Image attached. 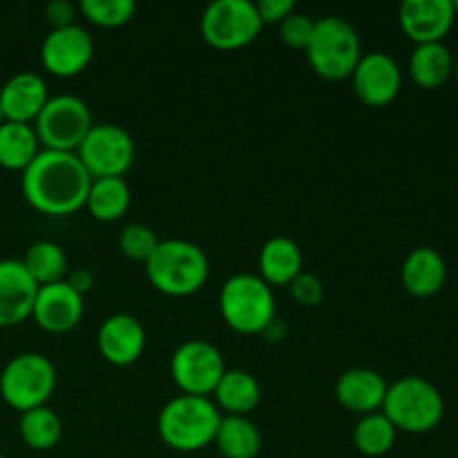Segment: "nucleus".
<instances>
[{"mask_svg":"<svg viewBox=\"0 0 458 458\" xmlns=\"http://www.w3.org/2000/svg\"><path fill=\"white\" fill-rule=\"evenodd\" d=\"M304 271L302 249L291 237H271L258 255V276L268 286H289Z\"/></svg>","mask_w":458,"mask_h":458,"instance_id":"412c9836","label":"nucleus"},{"mask_svg":"<svg viewBox=\"0 0 458 458\" xmlns=\"http://www.w3.org/2000/svg\"><path fill=\"white\" fill-rule=\"evenodd\" d=\"M452 7H454V13L458 16V0H452Z\"/></svg>","mask_w":458,"mask_h":458,"instance_id":"58836bf2","label":"nucleus"},{"mask_svg":"<svg viewBox=\"0 0 458 458\" xmlns=\"http://www.w3.org/2000/svg\"><path fill=\"white\" fill-rule=\"evenodd\" d=\"M284 334H286L284 325H282V322L276 318V320H273L271 325H268V329L264 331L262 335L268 340V343H280V340L284 338Z\"/></svg>","mask_w":458,"mask_h":458,"instance_id":"e433bc0d","label":"nucleus"},{"mask_svg":"<svg viewBox=\"0 0 458 458\" xmlns=\"http://www.w3.org/2000/svg\"><path fill=\"white\" fill-rule=\"evenodd\" d=\"M137 4L132 0H81L79 13H83L85 21L103 30H116L132 21Z\"/></svg>","mask_w":458,"mask_h":458,"instance_id":"c756f323","label":"nucleus"},{"mask_svg":"<svg viewBox=\"0 0 458 458\" xmlns=\"http://www.w3.org/2000/svg\"><path fill=\"white\" fill-rule=\"evenodd\" d=\"M146 329L130 313H114L106 318L97 331V349L106 362L114 367H130L143 356Z\"/></svg>","mask_w":458,"mask_h":458,"instance_id":"dca6fc26","label":"nucleus"},{"mask_svg":"<svg viewBox=\"0 0 458 458\" xmlns=\"http://www.w3.org/2000/svg\"><path fill=\"white\" fill-rule=\"evenodd\" d=\"M353 92L367 107H385L403 88V72L396 58L385 52L362 54L352 74Z\"/></svg>","mask_w":458,"mask_h":458,"instance_id":"ddd939ff","label":"nucleus"},{"mask_svg":"<svg viewBox=\"0 0 458 458\" xmlns=\"http://www.w3.org/2000/svg\"><path fill=\"white\" fill-rule=\"evenodd\" d=\"M454 21L452 0H405L398 7V25L416 45L443 43Z\"/></svg>","mask_w":458,"mask_h":458,"instance_id":"4468645a","label":"nucleus"},{"mask_svg":"<svg viewBox=\"0 0 458 458\" xmlns=\"http://www.w3.org/2000/svg\"><path fill=\"white\" fill-rule=\"evenodd\" d=\"M76 16H79V4H72L67 0H54L45 7V18L52 25V30L76 25Z\"/></svg>","mask_w":458,"mask_h":458,"instance_id":"f704fd0d","label":"nucleus"},{"mask_svg":"<svg viewBox=\"0 0 458 458\" xmlns=\"http://www.w3.org/2000/svg\"><path fill=\"white\" fill-rule=\"evenodd\" d=\"M396 428L389 423L387 416L383 411H374V414L360 416V420L353 428V445L360 454L369 458L385 456L392 452L394 443H396Z\"/></svg>","mask_w":458,"mask_h":458,"instance_id":"c85d7f7f","label":"nucleus"},{"mask_svg":"<svg viewBox=\"0 0 458 458\" xmlns=\"http://www.w3.org/2000/svg\"><path fill=\"white\" fill-rule=\"evenodd\" d=\"M94 119L89 106L74 94H56L49 97L40 114L36 116L34 130L43 150L76 152Z\"/></svg>","mask_w":458,"mask_h":458,"instance_id":"6e6552de","label":"nucleus"},{"mask_svg":"<svg viewBox=\"0 0 458 458\" xmlns=\"http://www.w3.org/2000/svg\"><path fill=\"white\" fill-rule=\"evenodd\" d=\"M277 30H280V40L286 47L307 52L309 43H311L313 38V30H316V21H313L311 16H307V13L295 9L289 18H284V21L277 25Z\"/></svg>","mask_w":458,"mask_h":458,"instance_id":"2f4dec72","label":"nucleus"},{"mask_svg":"<svg viewBox=\"0 0 458 458\" xmlns=\"http://www.w3.org/2000/svg\"><path fill=\"white\" fill-rule=\"evenodd\" d=\"M56 367L38 352L13 356L0 371V396L12 410L30 411L47 405L56 389Z\"/></svg>","mask_w":458,"mask_h":458,"instance_id":"0eeeda50","label":"nucleus"},{"mask_svg":"<svg viewBox=\"0 0 458 458\" xmlns=\"http://www.w3.org/2000/svg\"><path fill=\"white\" fill-rule=\"evenodd\" d=\"M383 411L396 432L428 434L441 425L445 401L438 387L420 376H403L394 380L385 394Z\"/></svg>","mask_w":458,"mask_h":458,"instance_id":"39448f33","label":"nucleus"},{"mask_svg":"<svg viewBox=\"0 0 458 458\" xmlns=\"http://www.w3.org/2000/svg\"><path fill=\"white\" fill-rule=\"evenodd\" d=\"M43 150L31 123L4 121L0 125V168L22 173Z\"/></svg>","mask_w":458,"mask_h":458,"instance_id":"a878e982","label":"nucleus"},{"mask_svg":"<svg viewBox=\"0 0 458 458\" xmlns=\"http://www.w3.org/2000/svg\"><path fill=\"white\" fill-rule=\"evenodd\" d=\"M65 282L72 286V289L76 291V293L83 295V298H85V295H88L89 291H92L94 276L88 271V268H74V271L67 273Z\"/></svg>","mask_w":458,"mask_h":458,"instance_id":"c9c22d12","label":"nucleus"},{"mask_svg":"<svg viewBox=\"0 0 458 458\" xmlns=\"http://www.w3.org/2000/svg\"><path fill=\"white\" fill-rule=\"evenodd\" d=\"M132 192L123 177H103L92 179L85 199V210L92 215L97 222H119L130 208Z\"/></svg>","mask_w":458,"mask_h":458,"instance_id":"b1692460","label":"nucleus"},{"mask_svg":"<svg viewBox=\"0 0 458 458\" xmlns=\"http://www.w3.org/2000/svg\"><path fill=\"white\" fill-rule=\"evenodd\" d=\"M401 282L414 298H434L447 282L445 258L432 246H416L403 262Z\"/></svg>","mask_w":458,"mask_h":458,"instance_id":"aec40b11","label":"nucleus"},{"mask_svg":"<svg viewBox=\"0 0 458 458\" xmlns=\"http://www.w3.org/2000/svg\"><path fill=\"white\" fill-rule=\"evenodd\" d=\"M21 174L22 197L40 215L67 217L85 208L92 177L76 152L40 150Z\"/></svg>","mask_w":458,"mask_h":458,"instance_id":"f257e3e1","label":"nucleus"},{"mask_svg":"<svg viewBox=\"0 0 458 458\" xmlns=\"http://www.w3.org/2000/svg\"><path fill=\"white\" fill-rule=\"evenodd\" d=\"M226 369L222 352L201 338L182 343L170 358L173 383L177 385L179 392L188 396H213Z\"/></svg>","mask_w":458,"mask_h":458,"instance_id":"9b49d317","label":"nucleus"},{"mask_svg":"<svg viewBox=\"0 0 458 458\" xmlns=\"http://www.w3.org/2000/svg\"><path fill=\"white\" fill-rule=\"evenodd\" d=\"M0 458H4V456H3V454H0Z\"/></svg>","mask_w":458,"mask_h":458,"instance_id":"a19ab883","label":"nucleus"},{"mask_svg":"<svg viewBox=\"0 0 458 458\" xmlns=\"http://www.w3.org/2000/svg\"><path fill=\"white\" fill-rule=\"evenodd\" d=\"M213 443L224 458H258L262 452V434L249 416L222 414Z\"/></svg>","mask_w":458,"mask_h":458,"instance_id":"393cba45","label":"nucleus"},{"mask_svg":"<svg viewBox=\"0 0 458 458\" xmlns=\"http://www.w3.org/2000/svg\"><path fill=\"white\" fill-rule=\"evenodd\" d=\"M452 74H454V56L445 43L416 45L410 56V76L419 88H441Z\"/></svg>","mask_w":458,"mask_h":458,"instance_id":"5701e85b","label":"nucleus"},{"mask_svg":"<svg viewBox=\"0 0 458 458\" xmlns=\"http://www.w3.org/2000/svg\"><path fill=\"white\" fill-rule=\"evenodd\" d=\"M291 298L295 300L302 307H318L325 298V286H322L320 277H316L313 273L302 271L293 282L289 284Z\"/></svg>","mask_w":458,"mask_h":458,"instance_id":"473e14b6","label":"nucleus"},{"mask_svg":"<svg viewBox=\"0 0 458 458\" xmlns=\"http://www.w3.org/2000/svg\"><path fill=\"white\" fill-rule=\"evenodd\" d=\"M4 123V114H3V106H0V125Z\"/></svg>","mask_w":458,"mask_h":458,"instance_id":"ea45409f","label":"nucleus"},{"mask_svg":"<svg viewBox=\"0 0 458 458\" xmlns=\"http://www.w3.org/2000/svg\"><path fill=\"white\" fill-rule=\"evenodd\" d=\"M143 267L152 289L168 298L195 295L210 276L208 255L188 240H161Z\"/></svg>","mask_w":458,"mask_h":458,"instance_id":"f03ea898","label":"nucleus"},{"mask_svg":"<svg viewBox=\"0 0 458 458\" xmlns=\"http://www.w3.org/2000/svg\"><path fill=\"white\" fill-rule=\"evenodd\" d=\"M262 27L255 3L250 0H215L204 9L199 21L204 43L222 52L250 45Z\"/></svg>","mask_w":458,"mask_h":458,"instance_id":"1a4fd4ad","label":"nucleus"},{"mask_svg":"<svg viewBox=\"0 0 458 458\" xmlns=\"http://www.w3.org/2000/svg\"><path fill=\"white\" fill-rule=\"evenodd\" d=\"M83 295L76 293L65 280L56 282V284L38 286L31 318L43 331L67 334V331L79 327V322L83 320Z\"/></svg>","mask_w":458,"mask_h":458,"instance_id":"2eb2a0df","label":"nucleus"},{"mask_svg":"<svg viewBox=\"0 0 458 458\" xmlns=\"http://www.w3.org/2000/svg\"><path fill=\"white\" fill-rule=\"evenodd\" d=\"M215 405L224 416H249L262 401V387L244 369H226L213 392Z\"/></svg>","mask_w":458,"mask_h":458,"instance_id":"4be33fe9","label":"nucleus"},{"mask_svg":"<svg viewBox=\"0 0 458 458\" xmlns=\"http://www.w3.org/2000/svg\"><path fill=\"white\" fill-rule=\"evenodd\" d=\"M49 101L47 83L36 72H18L9 76L0 88V106H3L4 121L34 125L36 116Z\"/></svg>","mask_w":458,"mask_h":458,"instance_id":"a211bd4d","label":"nucleus"},{"mask_svg":"<svg viewBox=\"0 0 458 458\" xmlns=\"http://www.w3.org/2000/svg\"><path fill=\"white\" fill-rule=\"evenodd\" d=\"M38 284L21 259H0V327H18L34 311Z\"/></svg>","mask_w":458,"mask_h":458,"instance_id":"f3484780","label":"nucleus"},{"mask_svg":"<svg viewBox=\"0 0 458 458\" xmlns=\"http://www.w3.org/2000/svg\"><path fill=\"white\" fill-rule=\"evenodd\" d=\"M94 58V40L79 22L52 30L40 43V63L45 72L58 79H74L88 70Z\"/></svg>","mask_w":458,"mask_h":458,"instance_id":"f8f14e48","label":"nucleus"},{"mask_svg":"<svg viewBox=\"0 0 458 458\" xmlns=\"http://www.w3.org/2000/svg\"><path fill=\"white\" fill-rule=\"evenodd\" d=\"M92 179L125 177L137 157L134 139L116 123H94L76 150Z\"/></svg>","mask_w":458,"mask_h":458,"instance_id":"9d476101","label":"nucleus"},{"mask_svg":"<svg viewBox=\"0 0 458 458\" xmlns=\"http://www.w3.org/2000/svg\"><path fill=\"white\" fill-rule=\"evenodd\" d=\"M454 76H456V81H458V56L454 58Z\"/></svg>","mask_w":458,"mask_h":458,"instance_id":"4c0bfd02","label":"nucleus"},{"mask_svg":"<svg viewBox=\"0 0 458 458\" xmlns=\"http://www.w3.org/2000/svg\"><path fill=\"white\" fill-rule=\"evenodd\" d=\"M219 313L228 329L262 335L276 320V295L258 273H235L219 289Z\"/></svg>","mask_w":458,"mask_h":458,"instance_id":"20e7f679","label":"nucleus"},{"mask_svg":"<svg viewBox=\"0 0 458 458\" xmlns=\"http://www.w3.org/2000/svg\"><path fill=\"white\" fill-rule=\"evenodd\" d=\"M222 411L210 398L179 394L161 407L157 416V432L161 441L174 452H199L215 441Z\"/></svg>","mask_w":458,"mask_h":458,"instance_id":"7ed1b4c3","label":"nucleus"},{"mask_svg":"<svg viewBox=\"0 0 458 458\" xmlns=\"http://www.w3.org/2000/svg\"><path fill=\"white\" fill-rule=\"evenodd\" d=\"M18 432L22 443L34 452H47L61 443L63 423L61 416L52 407L43 405L36 410L22 411L18 420Z\"/></svg>","mask_w":458,"mask_h":458,"instance_id":"cd10ccee","label":"nucleus"},{"mask_svg":"<svg viewBox=\"0 0 458 458\" xmlns=\"http://www.w3.org/2000/svg\"><path fill=\"white\" fill-rule=\"evenodd\" d=\"M255 9L262 25H280L295 12V3L293 0H258Z\"/></svg>","mask_w":458,"mask_h":458,"instance_id":"72a5a7b5","label":"nucleus"},{"mask_svg":"<svg viewBox=\"0 0 458 458\" xmlns=\"http://www.w3.org/2000/svg\"><path fill=\"white\" fill-rule=\"evenodd\" d=\"M21 262L31 276V280L38 286L56 284V282L65 280L67 273H70V262H67L65 250L56 242L49 240L34 242L25 250V258Z\"/></svg>","mask_w":458,"mask_h":458,"instance_id":"bb28decb","label":"nucleus"},{"mask_svg":"<svg viewBox=\"0 0 458 458\" xmlns=\"http://www.w3.org/2000/svg\"><path fill=\"white\" fill-rule=\"evenodd\" d=\"M159 242L161 240L157 237V233L146 224H128L119 235V249L132 262L146 264L150 255L155 253Z\"/></svg>","mask_w":458,"mask_h":458,"instance_id":"7c9ffc66","label":"nucleus"},{"mask_svg":"<svg viewBox=\"0 0 458 458\" xmlns=\"http://www.w3.org/2000/svg\"><path fill=\"white\" fill-rule=\"evenodd\" d=\"M304 54L320 79L347 81L362 58V43L356 27L347 18L325 16L316 21L313 38Z\"/></svg>","mask_w":458,"mask_h":458,"instance_id":"423d86ee","label":"nucleus"},{"mask_svg":"<svg viewBox=\"0 0 458 458\" xmlns=\"http://www.w3.org/2000/svg\"><path fill=\"white\" fill-rule=\"evenodd\" d=\"M387 387V380L378 371L367 369V367H353L335 380L334 392L335 401L344 410L358 416H367L383 410Z\"/></svg>","mask_w":458,"mask_h":458,"instance_id":"6ab92c4d","label":"nucleus"}]
</instances>
